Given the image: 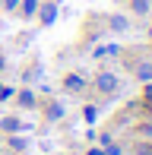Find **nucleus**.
I'll list each match as a JSON object with an SVG mask.
<instances>
[{
  "instance_id": "nucleus-1",
  "label": "nucleus",
  "mask_w": 152,
  "mask_h": 155,
  "mask_svg": "<svg viewBox=\"0 0 152 155\" xmlns=\"http://www.w3.org/2000/svg\"><path fill=\"white\" fill-rule=\"evenodd\" d=\"M0 130L10 136V133H29L32 130V124H25L22 117H16V114H3L0 117Z\"/></svg>"
},
{
  "instance_id": "nucleus-2",
  "label": "nucleus",
  "mask_w": 152,
  "mask_h": 155,
  "mask_svg": "<svg viewBox=\"0 0 152 155\" xmlns=\"http://www.w3.org/2000/svg\"><path fill=\"white\" fill-rule=\"evenodd\" d=\"M117 86H121V82H117V76H114V73H98V76H95V89H98L101 95L117 92Z\"/></svg>"
},
{
  "instance_id": "nucleus-3",
  "label": "nucleus",
  "mask_w": 152,
  "mask_h": 155,
  "mask_svg": "<svg viewBox=\"0 0 152 155\" xmlns=\"http://www.w3.org/2000/svg\"><path fill=\"white\" fill-rule=\"evenodd\" d=\"M6 146H10L13 152H29L32 149V139L25 136V133H10V136H6Z\"/></svg>"
},
{
  "instance_id": "nucleus-4",
  "label": "nucleus",
  "mask_w": 152,
  "mask_h": 155,
  "mask_svg": "<svg viewBox=\"0 0 152 155\" xmlns=\"http://www.w3.org/2000/svg\"><path fill=\"white\" fill-rule=\"evenodd\" d=\"M108 29L121 35V32H127V29H130V19L124 16V13H111V16H108Z\"/></svg>"
},
{
  "instance_id": "nucleus-5",
  "label": "nucleus",
  "mask_w": 152,
  "mask_h": 155,
  "mask_svg": "<svg viewBox=\"0 0 152 155\" xmlns=\"http://www.w3.org/2000/svg\"><path fill=\"white\" fill-rule=\"evenodd\" d=\"M45 117H48V120H64V117H67V104L64 101H51L45 108Z\"/></svg>"
},
{
  "instance_id": "nucleus-6",
  "label": "nucleus",
  "mask_w": 152,
  "mask_h": 155,
  "mask_svg": "<svg viewBox=\"0 0 152 155\" xmlns=\"http://www.w3.org/2000/svg\"><path fill=\"white\" fill-rule=\"evenodd\" d=\"M38 16H41V25H51L54 19H57V3H41Z\"/></svg>"
},
{
  "instance_id": "nucleus-7",
  "label": "nucleus",
  "mask_w": 152,
  "mask_h": 155,
  "mask_svg": "<svg viewBox=\"0 0 152 155\" xmlns=\"http://www.w3.org/2000/svg\"><path fill=\"white\" fill-rule=\"evenodd\" d=\"M16 101H19V108H35V104H38V95L32 92V89H22V92L16 95Z\"/></svg>"
},
{
  "instance_id": "nucleus-8",
  "label": "nucleus",
  "mask_w": 152,
  "mask_h": 155,
  "mask_svg": "<svg viewBox=\"0 0 152 155\" xmlns=\"http://www.w3.org/2000/svg\"><path fill=\"white\" fill-rule=\"evenodd\" d=\"M133 73H136V79H140V82H152V63H149V60L136 63V70H133Z\"/></svg>"
},
{
  "instance_id": "nucleus-9",
  "label": "nucleus",
  "mask_w": 152,
  "mask_h": 155,
  "mask_svg": "<svg viewBox=\"0 0 152 155\" xmlns=\"http://www.w3.org/2000/svg\"><path fill=\"white\" fill-rule=\"evenodd\" d=\"M64 86L70 89V92H79V89H86V79H82L79 73H70V76L64 79Z\"/></svg>"
},
{
  "instance_id": "nucleus-10",
  "label": "nucleus",
  "mask_w": 152,
  "mask_h": 155,
  "mask_svg": "<svg viewBox=\"0 0 152 155\" xmlns=\"http://www.w3.org/2000/svg\"><path fill=\"white\" fill-rule=\"evenodd\" d=\"M19 3H22V16H35L38 13V6H41V0H19Z\"/></svg>"
},
{
  "instance_id": "nucleus-11",
  "label": "nucleus",
  "mask_w": 152,
  "mask_h": 155,
  "mask_svg": "<svg viewBox=\"0 0 152 155\" xmlns=\"http://www.w3.org/2000/svg\"><path fill=\"white\" fill-rule=\"evenodd\" d=\"M130 10H133L136 16H146L149 13V0H130Z\"/></svg>"
},
{
  "instance_id": "nucleus-12",
  "label": "nucleus",
  "mask_w": 152,
  "mask_h": 155,
  "mask_svg": "<svg viewBox=\"0 0 152 155\" xmlns=\"http://www.w3.org/2000/svg\"><path fill=\"white\" fill-rule=\"evenodd\" d=\"M13 95V89H6V86H0V98H10Z\"/></svg>"
},
{
  "instance_id": "nucleus-13",
  "label": "nucleus",
  "mask_w": 152,
  "mask_h": 155,
  "mask_svg": "<svg viewBox=\"0 0 152 155\" xmlns=\"http://www.w3.org/2000/svg\"><path fill=\"white\" fill-rule=\"evenodd\" d=\"M143 136H149V139H152V127H143Z\"/></svg>"
},
{
  "instance_id": "nucleus-14",
  "label": "nucleus",
  "mask_w": 152,
  "mask_h": 155,
  "mask_svg": "<svg viewBox=\"0 0 152 155\" xmlns=\"http://www.w3.org/2000/svg\"><path fill=\"white\" fill-rule=\"evenodd\" d=\"M3 67H6V57H3V54H0V73H3Z\"/></svg>"
}]
</instances>
